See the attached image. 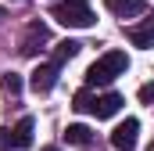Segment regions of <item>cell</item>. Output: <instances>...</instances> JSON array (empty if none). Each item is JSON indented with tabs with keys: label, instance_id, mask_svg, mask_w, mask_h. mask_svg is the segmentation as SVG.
<instances>
[{
	"label": "cell",
	"instance_id": "1",
	"mask_svg": "<svg viewBox=\"0 0 154 151\" xmlns=\"http://www.w3.org/2000/svg\"><path fill=\"white\" fill-rule=\"evenodd\" d=\"M125 69H129L125 50H108V54H100V58L86 69V83H90V86H108V83H115Z\"/></svg>",
	"mask_w": 154,
	"mask_h": 151
},
{
	"label": "cell",
	"instance_id": "2",
	"mask_svg": "<svg viewBox=\"0 0 154 151\" xmlns=\"http://www.w3.org/2000/svg\"><path fill=\"white\" fill-rule=\"evenodd\" d=\"M54 18L61 25H68V29H90L97 22L90 0H61V4H54Z\"/></svg>",
	"mask_w": 154,
	"mask_h": 151
},
{
	"label": "cell",
	"instance_id": "3",
	"mask_svg": "<svg viewBox=\"0 0 154 151\" xmlns=\"http://www.w3.org/2000/svg\"><path fill=\"white\" fill-rule=\"evenodd\" d=\"M136 133H140V122L136 119H125L111 130V148L115 151H133L136 148Z\"/></svg>",
	"mask_w": 154,
	"mask_h": 151
},
{
	"label": "cell",
	"instance_id": "4",
	"mask_svg": "<svg viewBox=\"0 0 154 151\" xmlns=\"http://www.w3.org/2000/svg\"><path fill=\"white\" fill-rule=\"evenodd\" d=\"M54 83H57V65H54V61H50V65H36V72L29 76V86H32L36 94H50Z\"/></svg>",
	"mask_w": 154,
	"mask_h": 151
},
{
	"label": "cell",
	"instance_id": "5",
	"mask_svg": "<svg viewBox=\"0 0 154 151\" xmlns=\"http://www.w3.org/2000/svg\"><path fill=\"white\" fill-rule=\"evenodd\" d=\"M125 36H129L133 47H143V50L154 47V18H143L140 25H129V29H125Z\"/></svg>",
	"mask_w": 154,
	"mask_h": 151
},
{
	"label": "cell",
	"instance_id": "6",
	"mask_svg": "<svg viewBox=\"0 0 154 151\" xmlns=\"http://www.w3.org/2000/svg\"><path fill=\"white\" fill-rule=\"evenodd\" d=\"M47 40H50V29H47L43 22H32V25H29V33H25V40H22V54H29V58H32V54L39 50V43H47Z\"/></svg>",
	"mask_w": 154,
	"mask_h": 151
},
{
	"label": "cell",
	"instance_id": "7",
	"mask_svg": "<svg viewBox=\"0 0 154 151\" xmlns=\"http://www.w3.org/2000/svg\"><path fill=\"white\" fill-rule=\"evenodd\" d=\"M32 130H36V122L29 119V115H22L18 122H14V130H11V148H29L32 144Z\"/></svg>",
	"mask_w": 154,
	"mask_h": 151
},
{
	"label": "cell",
	"instance_id": "8",
	"mask_svg": "<svg viewBox=\"0 0 154 151\" xmlns=\"http://www.w3.org/2000/svg\"><path fill=\"white\" fill-rule=\"evenodd\" d=\"M108 11L118 18H136L147 11V0H108Z\"/></svg>",
	"mask_w": 154,
	"mask_h": 151
},
{
	"label": "cell",
	"instance_id": "9",
	"mask_svg": "<svg viewBox=\"0 0 154 151\" xmlns=\"http://www.w3.org/2000/svg\"><path fill=\"white\" fill-rule=\"evenodd\" d=\"M118 108H122V97L118 94H100L97 104H93V115L97 119H111V115H118Z\"/></svg>",
	"mask_w": 154,
	"mask_h": 151
},
{
	"label": "cell",
	"instance_id": "10",
	"mask_svg": "<svg viewBox=\"0 0 154 151\" xmlns=\"http://www.w3.org/2000/svg\"><path fill=\"white\" fill-rule=\"evenodd\" d=\"M79 50H82V43H79V40H61V43H54V65L72 61Z\"/></svg>",
	"mask_w": 154,
	"mask_h": 151
},
{
	"label": "cell",
	"instance_id": "11",
	"mask_svg": "<svg viewBox=\"0 0 154 151\" xmlns=\"http://www.w3.org/2000/svg\"><path fill=\"white\" fill-rule=\"evenodd\" d=\"M65 140L82 148V144H90V140H93V133H90V126H82V122H72V126L65 130Z\"/></svg>",
	"mask_w": 154,
	"mask_h": 151
},
{
	"label": "cell",
	"instance_id": "12",
	"mask_svg": "<svg viewBox=\"0 0 154 151\" xmlns=\"http://www.w3.org/2000/svg\"><path fill=\"white\" fill-rule=\"evenodd\" d=\"M93 104H97V97H93L90 90H79L75 101H72V108H75V112H93Z\"/></svg>",
	"mask_w": 154,
	"mask_h": 151
},
{
	"label": "cell",
	"instance_id": "13",
	"mask_svg": "<svg viewBox=\"0 0 154 151\" xmlns=\"http://www.w3.org/2000/svg\"><path fill=\"white\" fill-rule=\"evenodd\" d=\"M0 83H4V90H7L11 97H14V94H22V76L7 72V76H4V79H0Z\"/></svg>",
	"mask_w": 154,
	"mask_h": 151
},
{
	"label": "cell",
	"instance_id": "14",
	"mask_svg": "<svg viewBox=\"0 0 154 151\" xmlns=\"http://www.w3.org/2000/svg\"><path fill=\"white\" fill-rule=\"evenodd\" d=\"M140 101H143V104H154V79L140 86Z\"/></svg>",
	"mask_w": 154,
	"mask_h": 151
},
{
	"label": "cell",
	"instance_id": "15",
	"mask_svg": "<svg viewBox=\"0 0 154 151\" xmlns=\"http://www.w3.org/2000/svg\"><path fill=\"white\" fill-rule=\"evenodd\" d=\"M11 144V130H0V148H7Z\"/></svg>",
	"mask_w": 154,
	"mask_h": 151
},
{
	"label": "cell",
	"instance_id": "16",
	"mask_svg": "<svg viewBox=\"0 0 154 151\" xmlns=\"http://www.w3.org/2000/svg\"><path fill=\"white\" fill-rule=\"evenodd\" d=\"M147 151H154V140H151V144H147Z\"/></svg>",
	"mask_w": 154,
	"mask_h": 151
},
{
	"label": "cell",
	"instance_id": "17",
	"mask_svg": "<svg viewBox=\"0 0 154 151\" xmlns=\"http://www.w3.org/2000/svg\"><path fill=\"white\" fill-rule=\"evenodd\" d=\"M43 151H57V148H43Z\"/></svg>",
	"mask_w": 154,
	"mask_h": 151
}]
</instances>
